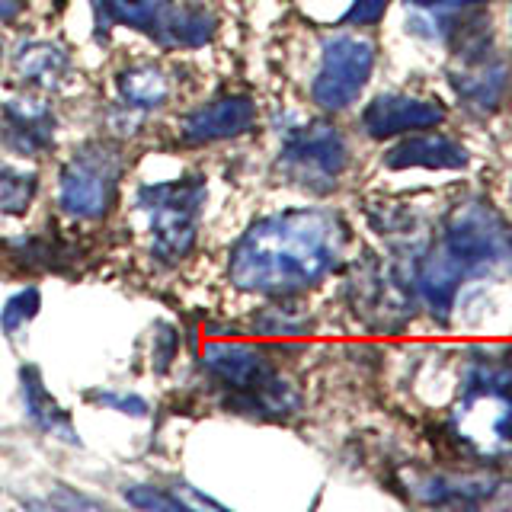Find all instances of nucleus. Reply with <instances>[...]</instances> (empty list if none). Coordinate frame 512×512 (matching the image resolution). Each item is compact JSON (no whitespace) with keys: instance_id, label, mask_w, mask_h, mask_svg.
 Instances as JSON below:
<instances>
[{"instance_id":"obj_1","label":"nucleus","mask_w":512,"mask_h":512,"mask_svg":"<svg viewBox=\"0 0 512 512\" xmlns=\"http://www.w3.org/2000/svg\"><path fill=\"white\" fill-rule=\"evenodd\" d=\"M343 224L320 208H292L260 218L231 250V282L240 292L295 295L336 269Z\"/></svg>"},{"instance_id":"obj_2","label":"nucleus","mask_w":512,"mask_h":512,"mask_svg":"<svg viewBox=\"0 0 512 512\" xmlns=\"http://www.w3.org/2000/svg\"><path fill=\"white\" fill-rule=\"evenodd\" d=\"M503 272H512V231L493 208L468 202L452 215L442 244L423 263L420 295L432 314L445 317L464 279Z\"/></svg>"},{"instance_id":"obj_3","label":"nucleus","mask_w":512,"mask_h":512,"mask_svg":"<svg viewBox=\"0 0 512 512\" xmlns=\"http://www.w3.org/2000/svg\"><path fill=\"white\" fill-rule=\"evenodd\" d=\"M202 202H205L202 176L144 186L138 192V208L151 215V250L160 263H180L192 253L199 237Z\"/></svg>"},{"instance_id":"obj_4","label":"nucleus","mask_w":512,"mask_h":512,"mask_svg":"<svg viewBox=\"0 0 512 512\" xmlns=\"http://www.w3.org/2000/svg\"><path fill=\"white\" fill-rule=\"evenodd\" d=\"M458 432L480 452L512 445V365H477L464 381Z\"/></svg>"},{"instance_id":"obj_5","label":"nucleus","mask_w":512,"mask_h":512,"mask_svg":"<svg viewBox=\"0 0 512 512\" xmlns=\"http://www.w3.org/2000/svg\"><path fill=\"white\" fill-rule=\"evenodd\" d=\"M122 154L116 144L93 141L80 148L58 176V202L74 218H103L119 196Z\"/></svg>"},{"instance_id":"obj_6","label":"nucleus","mask_w":512,"mask_h":512,"mask_svg":"<svg viewBox=\"0 0 512 512\" xmlns=\"http://www.w3.org/2000/svg\"><path fill=\"white\" fill-rule=\"evenodd\" d=\"M205 368L218 381L231 384L234 391H250V404L260 410H288L295 407V394L282 381L272 378V365L263 349L250 343H208L202 352Z\"/></svg>"},{"instance_id":"obj_7","label":"nucleus","mask_w":512,"mask_h":512,"mask_svg":"<svg viewBox=\"0 0 512 512\" xmlns=\"http://www.w3.org/2000/svg\"><path fill=\"white\" fill-rule=\"evenodd\" d=\"M375 68V45L359 36H333L324 42L320 71L311 84V96L320 109L340 112L365 90Z\"/></svg>"},{"instance_id":"obj_8","label":"nucleus","mask_w":512,"mask_h":512,"mask_svg":"<svg viewBox=\"0 0 512 512\" xmlns=\"http://www.w3.org/2000/svg\"><path fill=\"white\" fill-rule=\"evenodd\" d=\"M349 164V151L343 135L333 125L314 122L288 135L282 148V170L304 189L327 192L336 186L340 173Z\"/></svg>"},{"instance_id":"obj_9","label":"nucleus","mask_w":512,"mask_h":512,"mask_svg":"<svg viewBox=\"0 0 512 512\" xmlns=\"http://www.w3.org/2000/svg\"><path fill=\"white\" fill-rule=\"evenodd\" d=\"M256 119V106L250 96L224 93L215 100L202 103L199 109H192L180 122V135L186 144H208L221 138L244 135Z\"/></svg>"},{"instance_id":"obj_10","label":"nucleus","mask_w":512,"mask_h":512,"mask_svg":"<svg viewBox=\"0 0 512 512\" xmlns=\"http://www.w3.org/2000/svg\"><path fill=\"white\" fill-rule=\"evenodd\" d=\"M445 119V109L436 100H416V96L384 93L375 96L362 112V125L372 138H391L410 128H429Z\"/></svg>"},{"instance_id":"obj_11","label":"nucleus","mask_w":512,"mask_h":512,"mask_svg":"<svg viewBox=\"0 0 512 512\" xmlns=\"http://www.w3.org/2000/svg\"><path fill=\"white\" fill-rule=\"evenodd\" d=\"M4 138L23 157H39L55 141V116L42 100H10L4 106Z\"/></svg>"},{"instance_id":"obj_12","label":"nucleus","mask_w":512,"mask_h":512,"mask_svg":"<svg viewBox=\"0 0 512 512\" xmlns=\"http://www.w3.org/2000/svg\"><path fill=\"white\" fill-rule=\"evenodd\" d=\"M384 164L391 170H404V167H429V170H458L468 164V154H464L461 144H455L445 135H416L400 141L397 148L388 151Z\"/></svg>"},{"instance_id":"obj_13","label":"nucleus","mask_w":512,"mask_h":512,"mask_svg":"<svg viewBox=\"0 0 512 512\" xmlns=\"http://www.w3.org/2000/svg\"><path fill=\"white\" fill-rule=\"evenodd\" d=\"M20 384H23V404L32 416V423H36L42 432H52V436H58L61 442L77 445L80 439H77V429L71 423V416L58 407V400L52 394H48L39 368L26 365L20 372Z\"/></svg>"},{"instance_id":"obj_14","label":"nucleus","mask_w":512,"mask_h":512,"mask_svg":"<svg viewBox=\"0 0 512 512\" xmlns=\"http://www.w3.org/2000/svg\"><path fill=\"white\" fill-rule=\"evenodd\" d=\"M96 7H100L112 23H122L138 32H151L160 45L167 42V32L176 13L170 0H96Z\"/></svg>"},{"instance_id":"obj_15","label":"nucleus","mask_w":512,"mask_h":512,"mask_svg":"<svg viewBox=\"0 0 512 512\" xmlns=\"http://www.w3.org/2000/svg\"><path fill=\"white\" fill-rule=\"evenodd\" d=\"M13 68H16V74H23L29 84L52 90V87H61V80L68 77L71 61L58 45L26 42L20 52L13 55Z\"/></svg>"},{"instance_id":"obj_16","label":"nucleus","mask_w":512,"mask_h":512,"mask_svg":"<svg viewBox=\"0 0 512 512\" xmlns=\"http://www.w3.org/2000/svg\"><path fill=\"white\" fill-rule=\"evenodd\" d=\"M116 93L132 109H157L170 96V80L157 64H135L116 74Z\"/></svg>"},{"instance_id":"obj_17","label":"nucleus","mask_w":512,"mask_h":512,"mask_svg":"<svg viewBox=\"0 0 512 512\" xmlns=\"http://www.w3.org/2000/svg\"><path fill=\"white\" fill-rule=\"evenodd\" d=\"M32 196H36V176L0 170V212L23 215L32 202Z\"/></svg>"},{"instance_id":"obj_18","label":"nucleus","mask_w":512,"mask_h":512,"mask_svg":"<svg viewBox=\"0 0 512 512\" xmlns=\"http://www.w3.org/2000/svg\"><path fill=\"white\" fill-rule=\"evenodd\" d=\"M39 308H42L39 288H23V292H16V295L7 301L4 314H0V327H4L7 333H16V330L26 327L29 320L39 314Z\"/></svg>"},{"instance_id":"obj_19","label":"nucleus","mask_w":512,"mask_h":512,"mask_svg":"<svg viewBox=\"0 0 512 512\" xmlns=\"http://www.w3.org/2000/svg\"><path fill=\"white\" fill-rule=\"evenodd\" d=\"M125 500L132 503L135 509H189L183 496H176L170 490H160V487H128L125 490Z\"/></svg>"},{"instance_id":"obj_20","label":"nucleus","mask_w":512,"mask_h":512,"mask_svg":"<svg viewBox=\"0 0 512 512\" xmlns=\"http://www.w3.org/2000/svg\"><path fill=\"white\" fill-rule=\"evenodd\" d=\"M96 404H103L116 413H128V416H148V400H141L138 394H116V391H90L87 394Z\"/></svg>"},{"instance_id":"obj_21","label":"nucleus","mask_w":512,"mask_h":512,"mask_svg":"<svg viewBox=\"0 0 512 512\" xmlns=\"http://www.w3.org/2000/svg\"><path fill=\"white\" fill-rule=\"evenodd\" d=\"M384 7H388V0H356L352 4V10L346 13V23H375L378 16L384 13Z\"/></svg>"},{"instance_id":"obj_22","label":"nucleus","mask_w":512,"mask_h":512,"mask_svg":"<svg viewBox=\"0 0 512 512\" xmlns=\"http://www.w3.org/2000/svg\"><path fill=\"white\" fill-rule=\"evenodd\" d=\"M20 10V0H0V20H13Z\"/></svg>"},{"instance_id":"obj_23","label":"nucleus","mask_w":512,"mask_h":512,"mask_svg":"<svg viewBox=\"0 0 512 512\" xmlns=\"http://www.w3.org/2000/svg\"><path fill=\"white\" fill-rule=\"evenodd\" d=\"M0 58H4V48H0Z\"/></svg>"}]
</instances>
